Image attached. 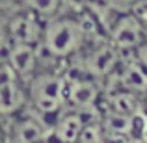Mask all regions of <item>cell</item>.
<instances>
[{
    "mask_svg": "<svg viewBox=\"0 0 147 143\" xmlns=\"http://www.w3.org/2000/svg\"><path fill=\"white\" fill-rule=\"evenodd\" d=\"M26 86V97L28 104L26 106L32 111H36L41 119L52 128V123L56 115L67 106V86H65V76L61 69H39Z\"/></svg>",
    "mask_w": 147,
    "mask_h": 143,
    "instance_id": "cell-1",
    "label": "cell"
},
{
    "mask_svg": "<svg viewBox=\"0 0 147 143\" xmlns=\"http://www.w3.org/2000/svg\"><path fill=\"white\" fill-rule=\"evenodd\" d=\"M145 37L147 26L130 11L117 13L106 28V39L123 54H132Z\"/></svg>",
    "mask_w": 147,
    "mask_h": 143,
    "instance_id": "cell-2",
    "label": "cell"
},
{
    "mask_svg": "<svg viewBox=\"0 0 147 143\" xmlns=\"http://www.w3.org/2000/svg\"><path fill=\"white\" fill-rule=\"evenodd\" d=\"M7 22V34L13 43H30V45H39L41 34H43L45 19L36 15L34 11L26 7L15 6L11 11L6 13Z\"/></svg>",
    "mask_w": 147,
    "mask_h": 143,
    "instance_id": "cell-3",
    "label": "cell"
},
{
    "mask_svg": "<svg viewBox=\"0 0 147 143\" xmlns=\"http://www.w3.org/2000/svg\"><path fill=\"white\" fill-rule=\"evenodd\" d=\"M4 61L11 75H15L22 82H28L41 69L39 47L30 43H13L11 41L7 50L4 52Z\"/></svg>",
    "mask_w": 147,
    "mask_h": 143,
    "instance_id": "cell-4",
    "label": "cell"
},
{
    "mask_svg": "<svg viewBox=\"0 0 147 143\" xmlns=\"http://www.w3.org/2000/svg\"><path fill=\"white\" fill-rule=\"evenodd\" d=\"M97 115L100 113L65 106L54 119L52 128H50V136L58 143H76L82 128L88 125V121H91Z\"/></svg>",
    "mask_w": 147,
    "mask_h": 143,
    "instance_id": "cell-5",
    "label": "cell"
},
{
    "mask_svg": "<svg viewBox=\"0 0 147 143\" xmlns=\"http://www.w3.org/2000/svg\"><path fill=\"white\" fill-rule=\"evenodd\" d=\"M28 104L26 86L15 75H7L0 80V119H9Z\"/></svg>",
    "mask_w": 147,
    "mask_h": 143,
    "instance_id": "cell-6",
    "label": "cell"
},
{
    "mask_svg": "<svg viewBox=\"0 0 147 143\" xmlns=\"http://www.w3.org/2000/svg\"><path fill=\"white\" fill-rule=\"evenodd\" d=\"M13 2L21 7L34 11L41 19H49L65 9V0H13Z\"/></svg>",
    "mask_w": 147,
    "mask_h": 143,
    "instance_id": "cell-7",
    "label": "cell"
},
{
    "mask_svg": "<svg viewBox=\"0 0 147 143\" xmlns=\"http://www.w3.org/2000/svg\"><path fill=\"white\" fill-rule=\"evenodd\" d=\"M140 0H106V6H110L115 11H132V7Z\"/></svg>",
    "mask_w": 147,
    "mask_h": 143,
    "instance_id": "cell-8",
    "label": "cell"
},
{
    "mask_svg": "<svg viewBox=\"0 0 147 143\" xmlns=\"http://www.w3.org/2000/svg\"><path fill=\"white\" fill-rule=\"evenodd\" d=\"M132 56L136 58V60H138V61H140V63L147 69V37L140 43V47H138V48L132 52Z\"/></svg>",
    "mask_w": 147,
    "mask_h": 143,
    "instance_id": "cell-9",
    "label": "cell"
},
{
    "mask_svg": "<svg viewBox=\"0 0 147 143\" xmlns=\"http://www.w3.org/2000/svg\"><path fill=\"white\" fill-rule=\"evenodd\" d=\"M0 143H9V136H7V126H6V119H0Z\"/></svg>",
    "mask_w": 147,
    "mask_h": 143,
    "instance_id": "cell-10",
    "label": "cell"
},
{
    "mask_svg": "<svg viewBox=\"0 0 147 143\" xmlns=\"http://www.w3.org/2000/svg\"><path fill=\"white\" fill-rule=\"evenodd\" d=\"M7 75H9V69H7V65H6V61H4V58L0 56V80H4Z\"/></svg>",
    "mask_w": 147,
    "mask_h": 143,
    "instance_id": "cell-11",
    "label": "cell"
},
{
    "mask_svg": "<svg viewBox=\"0 0 147 143\" xmlns=\"http://www.w3.org/2000/svg\"><path fill=\"white\" fill-rule=\"evenodd\" d=\"M73 2L82 4V6H91V4H102V2H106V0H73Z\"/></svg>",
    "mask_w": 147,
    "mask_h": 143,
    "instance_id": "cell-12",
    "label": "cell"
},
{
    "mask_svg": "<svg viewBox=\"0 0 147 143\" xmlns=\"http://www.w3.org/2000/svg\"><path fill=\"white\" fill-rule=\"evenodd\" d=\"M37 143H58L56 140H54L52 136H47V138H43V140H39Z\"/></svg>",
    "mask_w": 147,
    "mask_h": 143,
    "instance_id": "cell-13",
    "label": "cell"
}]
</instances>
